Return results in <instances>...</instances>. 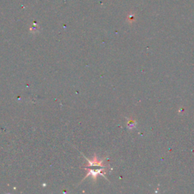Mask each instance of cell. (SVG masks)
Returning <instances> with one entry per match:
<instances>
[{"instance_id": "cell-1", "label": "cell", "mask_w": 194, "mask_h": 194, "mask_svg": "<svg viewBox=\"0 0 194 194\" xmlns=\"http://www.w3.org/2000/svg\"><path fill=\"white\" fill-rule=\"evenodd\" d=\"M87 160H88V159H87ZM88 162H89V164H90V167H91V168H93V167L96 168L97 166H103V165H102V162H103V161L97 162V159H96V156H95L94 159H93V162H90V160H88ZM103 172V169H96V170H94L93 169H90V172H89V173L87 174V176L92 175H93V178L96 179V178L97 177V175H100V174L101 175H104L105 174H106V172Z\"/></svg>"}]
</instances>
